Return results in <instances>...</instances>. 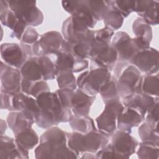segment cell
<instances>
[{"label": "cell", "mask_w": 159, "mask_h": 159, "mask_svg": "<svg viewBox=\"0 0 159 159\" xmlns=\"http://www.w3.org/2000/svg\"><path fill=\"white\" fill-rule=\"evenodd\" d=\"M40 112L35 118V123L40 128L48 129L61 122H68L73 112L63 107L55 93L45 92L36 98Z\"/></svg>", "instance_id": "1"}, {"label": "cell", "mask_w": 159, "mask_h": 159, "mask_svg": "<svg viewBox=\"0 0 159 159\" xmlns=\"http://www.w3.org/2000/svg\"><path fill=\"white\" fill-rule=\"evenodd\" d=\"M112 70L113 78L116 81L120 99L133 94L141 93L143 76L135 66L128 61H119L115 64Z\"/></svg>", "instance_id": "2"}, {"label": "cell", "mask_w": 159, "mask_h": 159, "mask_svg": "<svg viewBox=\"0 0 159 159\" xmlns=\"http://www.w3.org/2000/svg\"><path fill=\"white\" fill-rule=\"evenodd\" d=\"M67 145L77 154L96 153L109 143V137L98 129L86 134L77 132L66 133Z\"/></svg>", "instance_id": "3"}, {"label": "cell", "mask_w": 159, "mask_h": 159, "mask_svg": "<svg viewBox=\"0 0 159 159\" xmlns=\"http://www.w3.org/2000/svg\"><path fill=\"white\" fill-rule=\"evenodd\" d=\"M112 78L111 71L106 68L89 69L78 76L76 80L77 88L89 96H96Z\"/></svg>", "instance_id": "4"}, {"label": "cell", "mask_w": 159, "mask_h": 159, "mask_svg": "<svg viewBox=\"0 0 159 159\" xmlns=\"http://www.w3.org/2000/svg\"><path fill=\"white\" fill-rule=\"evenodd\" d=\"M90 69L112 70L118 59L117 53L111 43L94 39L91 45Z\"/></svg>", "instance_id": "5"}, {"label": "cell", "mask_w": 159, "mask_h": 159, "mask_svg": "<svg viewBox=\"0 0 159 159\" xmlns=\"http://www.w3.org/2000/svg\"><path fill=\"white\" fill-rule=\"evenodd\" d=\"M9 9L27 26L34 27L40 25L43 21V15L37 7L35 1L10 0Z\"/></svg>", "instance_id": "6"}, {"label": "cell", "mask_w": 159, "mask_h": 159, "mask_svg": "<svg viewBox=\"0 0 159 159\" xmlns=\"http://www.w3.org/2000/svg\"><path fill=\"white\" fill-rule=\"evenodd\" d=\"M124 106L120 100H114L105 104L102 113L96 119L97 129L107 137L117 130V119Z\"/></svg>", "instance_id": "7"}, {"label": "cell", "mask_w": 159, "mask_h": 159, "mask_svg": "<svg viewBox=\"0 0 159 159\" xmlns=\"http://www.w3.org/2000/svg\"><path fill=\"white\" fill-rule=\"evenodd\" d=\"M63 40L62 34L57 31H49L42 34L32 46L34 55L41 57L56 55L61 50Z\"/></svg>", "instance_id": "8"}, {"label": "cell", "mask_w": 159, "mask_h": 159, "mask_svg": "<svg viewBox=\"0 0 159 159\" xmlns=\"http://www.w3.org/2000/svg\"><path fill=\"white\" fill-rule=\"evenodd\" d=\"M129 63L145 75L155 74L158 71V52L152 47L139 50Z\"/></svg>", "instance_id": "9"}, {"label": "cell", "mask_w": 159, "mask_h": 159, "mask_svg": "<svg viewBox=\"0 0 159 159\" xmlns=\"http://www.w3.org/2000/svg\"><path fill=\"white\" fill-rule=\"evenodd\" d=\"M111 144L120 158H129L136 152L139 143L130 133L116 130L111 136Z\"/></svg>", "instance_id": "10"}, {"label": "cell", "mask_w": 159, "mask_h": 159, "mask_svg": "<svg viewBox=\"0 0 159 159\" xmlns=\"http://www.w3.org/2000/svg\"><path fill=\"white\" fill-rule=\"evenodd\" d=\"M36 158H76L78 154L67 143L40 142L35 150Z\"/></svg>", "instance_id": "11"}, {"label": "cell", "mask_w": 159, "mask_h": 159, "mask_svg": "<svg viewBox=\"0 0 159 159\" xmlns=\"http://www.w3.org/2000/svg\"><path fill=\"white\" fill-rule=\"evenodd\" d=\"M111 44L116 50L118 56L117 60L119 61L129 62L139 50L134 38H131L127 33L122 31L114 33Z\"/></svg>", "instance_id": "12"}, {"label": "cell", "mask_w": 159, "mask_h": 159, "mask_svg": "<svg viewBox=\"0 0 159 159\" xmlns=\"http://www.w3.org/2000/svg\"><path fill=\"white\" fill-rule=\"evenodd\" d=\"M55 55L57 58L54 63L57 74L65 72L78 73L88 67L89 63L86 59L77 58L70 52L61 49Z\"/></svg>", "instance_id": "13"}, {"label": "cell", "mask_w": 159, "mask_h": 159, "mask_svg": "<svg viewBox=\"0 0 159 159\" xmlns=\"http://www.w3.org/2000/svg\"><path fill=\"white\" fill-rule=\"evenodd\" d=\"M1 91L12 94L21 92L22 75L20 71L1 61Z\"/></svg>", "instance_id": "14"}, {"label": "cell", "mask_w": 159, "mask_h": 159, "mask_svg": "<svg viewBox=\"0 0 159 159\" xmlns=\"http://www.w3.org/2000/svg\"><path fill=\"white\" fill-rule=\"evenodd\" d=\"M0 52L1 61L6 65L17 69L22 67L29 57L20 43H2Z\"/></svg>", "instance_id": "15"}, {"label": "cell", "mask_w": 159, "mask_h": 159, "mask_svg": "<svg viewBox=\"0 0 159 159\" xmlns=\"http://www.w3.org/2000/svg\"><path fill=\"white\" fill-rule=\"evenodd\" d=\"M158 102V98L143 93L133 94L122 98L124 106L130 107L137 111L145 119L147 112Z\"/></svg>", "instance_id": "16"}, {"label": "cell", "mask_w": 159, "mask_h": 159, "mask_svg": "<svg viewBox=\"0 0 159 159\" xmlns=\"http://www.w3.org/2000/svg\"><path fill=\"white\" fill-rule=\"evenodd\" d=\"M95 99L96 96H89L77 88L71 94L70 107L73 114L88 116Z\"/></svg>", "instance_id": "17"}, {"label": "cell", "mask_w": 159, "mask_h": 159, "mask_svg": "<svg viewBox=\"0 0 159 159\" xmlns=\"http://www.w3.org/2000/svg\"><path fill=\"white\" fill-rule=\"evenodd\" d=\"M29 158L28 150L19 145L16 140L7 135L0 137V159Z\"/></svg>", "instance_id": "18"}, {"label": "cell", "mask_w": 159, "mask_h": 159, "mask_svg": "<svg viewBox=\"0 0 159 159\" xmlns=\"http://www.w3.org/2000/svg\"><path fill=\"white\" fill-rule=\"evenodd\" d=\"M144 120L143 117L135 109L124 106L117 119V128L119 130L130 133L132 128L139 126Z\"/></svg>", "instance_id": "19"}, {"label": "cell", "mask_w": 159, "mask_h": 159, "mask_svg": "<svg viewBox=\"0 0 159 159\" xmlns=\"http://www.w3.org/2000/svg\"><path fill=\"white\" fill-rule=\"evenodd\" d=\"M158 4L157 1H135L134 12L150 25H157L158 23Z\"/></svg>", "instance_id": "20"}, {"label": "cell", "mask_w": 159, "mask_h": 159, "mask_svg": "<svg viewBox=\"0 0 159 159\" xmlns=\"http://www.w3.org/2000/svg\"><path fill=\"white\" fill-rule=\"evenodd\" d=\"M132 31L136 45L139 50L150 47L152 39L151 26L141 17H137L133 22Z\"/></svg>", "instance_id": "21"}, {"label": "cell", "mask_w": 159, "mask_h": 159, "mask_svg": "<svg viewBox=\"0 0 159 159\" xmlns=\"http://www.w3.org/2000/svg\"><path fill=\"white\" fill-rule=\"evenodd\" d=\"M13 111H21L35 118L40 112L36 98L22 91L14 95Z\"/></svg>", "instance_id": "22"}, {"label": "cell", "mask_w": 159, "mask_h": 159, "mask_svg": "<svg viewBox=\"0 0 159 159\" xmlns=\"http://www.w3.org/2000/svg\"><path fill=\"white\" fill-rule=\"evenodd\" d=\"M0 20L2 25L11 30V36L21 40L27 28V25L21 21L10 9L0 12Z\"/></svg>", "instance_id": "23"}, {"label": "cell", "mask_w": 159, "mask_h": 159, "mask_svg": "<svg viewBox=\"0 0 159 159\" xmlns=\"http://www.w3.org/2000/svg\"><path fill=\"white\" fill-rule=\"evenodd\" d=\"M35 119L33 117L21 111H11L7 117L8 127L14 135L28 129L32 128Z\"/></svg>", "instance_id": "24"}, {"label": "cell", "mask_w": 159, "mask_h": 159, "mask_svg": "<svg viewBox=\"0 0 159 159\" xmlns=\"http://www.w3.org/2000/svg\"><path fill=\"white\" fill-rule=\"evenodd\" d=\"M20 71L22 80L32 81L43 80L42 70L37 56L28 57Z\"/></svg>", "instance_id": "25"}, {"label": "cell", "mask_w": 159, "mask_h": 159, "mask_svg": "<svg viewBox=\"0 0 159 159\" xmlns=\"http://www.w3.org/2000/svg\"><path fill=\"white\" fill-rule=\"evenodd\" d=\"M92 43L88 42L70 43L64 39L62 43L61 50L68 52L79 58H90Z\"/></svg>", "instance_id": "26"}, {"label": "cell", "mask_w": 159, "mask_h": 159, "mask_svg": "<svg viewBox=\"0 0 159 159\" xmlns=\"http://www.w3.org/2000/svg\"><path fill=\"white\" fill-rule=\"evenodd\" d=\"M68 122L74 132L81 134H86L97 129L94 120L88 116H82L73 114Z\"/></svg>", "instance_id": "27"}, {"label": "cell", "mask_w": 159, "mask_h": 159, "mask_svg": "<svg viewBox=\"0 0 159 159\" xmlns=\"http://www.w3.org/2000/svg\"><path fill=\"white\" fill-rule=\"evenodd\" d=\"M79 7L89 12L98 22L102 20L107 3L106 1H79Z\"/></svg>", "instance_id": "28"}, {"label": "cell", "mask_w": 159, "mask_h": 159, "mask_svg": "<svg viewBox=\"0 0 159 159\" xmlns=\"http://www.w3.org/2000/svg\"><path fill=\"white\" fill-rule=\"evenodd\" d=\"M21 91L37 98L41 94L50 91V88L45 80L32 81L22 80Z\"/></svg>", "instance_id": "29"}, {"label": "cell", "mask_w": 159, "mask_h": 159, "mask_svg": "<svg viewBox=\"0 0 159 159\" xmlns=\"http://www.w3.org/2000/svg\"><path fill=\"white\" fill-rule=\"evenodd\" d=\"M17 143L23 148L29 150L35 147L39 142V137L32 128L25 130L15 135Z\"/></svg>", "instance_id": "30"}, {"label": "cell", "mask_w": 159, "mask_h": 159, "mask_svg": "<svg viewBox=\"0 0 159 159\" xmlns=\"http://www.w3.org/2000/svg\"><path fill=\"white\" fill-rule=\"evenodd\" d=\"M107 9L102 16V20H103L105 24V27H107L112 30H116L120 29L124 22L123 16L116 9L112 8L106 1Z\"/></svg>", "instance_id": "31"}, {"label": "cell", "mask_w": 159, "mask_h": 159, "mask_svg": "<svg viewBox=\"0 0 159 159\" xmlns=\"http://www.w3.org/2000/svg\"><path fill=\"white\" fill-rule=\"evenodd\" d=\"M40 142L67 143L66 133L57 126L47 129L40 137Z\"/></svg>", "instance_id": "32"}, {"label": "cell", "mask_w": 159, "mask_h": 159, "mask_svg": "<svg viewBox=\"0 0 159 159\" xmlns=\"http://www.w3.org/2000/svg\"><path fill=\"white\" fill-rule=\"evenodd\" d=\"M158 74L145 75L142 76L141 93L158 98L159 94V81Z\"/></svg>", "instance_id": "33"}, {"label": "cell", "mask_w": 159, "mask_h": 159, "mask_svg": "<svg viewBox=\"0 0 159 159\" xmlns=\"http://www.w3.org/2000/svg\"><path fill=\"white\" fill-rule=\"evenodd\" d=\"M142 142H150L158 145V127L145 121L140 125L138 130Z\"/></svg>", "instance_id": "34"}, {"label": "cell", "mask_w": 159, "mask_h": 159, "mask_svg": "<svg viewBox=\"0 0 159 159\" xmlns=\"http://www.w3.org/2000/svg\"><path fill=\"white\" fill-rule=\"evenodd\" d=\"M137 155L139 158H158L159 147L158 145L142 142L139 144L138 150L136 151Z\"/></svg>", "instance_id": "35"}, {"label": "cell", "mask_w": 159, "mask_h": 159, "mask_svg": "<svg viewBox=\"0 0 159 159\" xmlns=\"http://www.w3.org/2000/svg\"><path fill=\"white\" fill-rule=\"evenodd\" d=\"M99 94H101L104 104L109 101L120 99L116 83L113 77L109 83L102 87L99 91Z\"/></svg>", "instance_id": "36"}, {"label": "cell", "mask_w": 159, "mask_h": 159, "mask_svg": "<svg viewBox=\"0 0 159 159\" xmlns=\"http://www.w3.org/2000/svg\"><path fill=\"white\" fill-rule=\"evenodd\" d=\"M38 59L42 70L43 80H52L56 78L57 71L55 63L46 55L38 57Z\"/></svg>", "instance_id": "37"}, {"label": "cell", "mask_w": 159, "mask_h": 159, "mask_svg": "<svg viewBox=\"0 0 159 159\" xmlns=\"http://www.w3.org/2000/svg\"><path fill=\"white\" fill-rule=\"evenodd\" d=\"M107 3L114 9L117 11L124 18L128 17L134 12L135 1L132 0H114L107 1Z\"/></svg>", "instance_id": "38"}, {"label": "cell", "mask_w": 159, "mask_h": 159, "mask_svg": "<svg viewBox=\"0 0 159 159\" xmlns=\"http://www.w3.org/2000/svg\"><path fill=\"white\" fill-rule=\"evenodd\" d=\"M56 79L59 89L76 90L77 89L76 79L73 73L65 72L57 74Z\"/></svg>", "instance_id": "39"}, {"label": "cell", "mask_w": 159, "mask_h": 159, "mask_svg": "<svg viewBox=\"0 0 159 159\" xmlns=\"http://www.w3.org/2000/svg\"><path fill=\"white\" fill-rule=\"evenodd\" d=\"M40 37V35L34 27L28 26L22 37L20 42L32 46L39 40Z\"/></svg>", "instance_id": "40"}, {"label": "cell", "mask_w": 159, "mask_h": 159, "mask_svg": "<svg viewBox=\"0 0 159 159\" xmlns=\"http://www.w3.org/2000/svg\"><path fill=\"white\" fill-rule=\"evenodd\" d=\"M94 39L111 43L114 31L107 27H104L101 29L94 30Z\"/></svg>", "instance_id": "41"}, {"label": "cell", "mask_w": 159, "mask_h": 159, "mask_svg": "<svg viewBox=\"0 0 159 159\" xmlns=\"http://www.w3.org/2000/svg\"><path fill=\"white\" fill-rule=\"evenodd\" d=\"M96 158H120L117 153L112 148L111 143L95 153Z\"/></svg>", "instance_id": "42"}, {"label": "cell", "mask_w": 159, "mask_h": 159, "mask_svg": "<svg viewBox=\"0 0 159 159\" xmlns=\"http://www.w3.org/2000/svg\"><path fill=\"white\" fill-rule=\"evenodd\" d=\"M14 94L1 91V109L13 111V97Z\"/></svg>", "instance_id": "43"}, {"label": "cell", "mask_w": 159, "mask_h": 159, "mask_svg": "<svg viewBox=\"0 0 159 159\" xmlns=\"http://www.w3.org/2000/svg\"><path fill=\"white\" fill-rule=\"evenodd\" d=\"M61 6L65 11L72 16L78 11L79 1H62Z\"/></svg>", "instance_id": "44"}, {"label": "cell", "mask_w": 159, "mask_h": 159, "mask_svg": "<svg viewBox=\"0 0 159 159\" xmlns=\"http://www.w3.org/2000/svg\"><path fill=\"white\" fill-rule=\"evenodd\" d=\"M9 9L8 1L0 0V12Z\"/></svg>", "instance_id": "45"}, {"label": "cell", "mask_w": 159, "mask_h": 159, "mask_svg": "<svg viewBox=\"0 0 159 159\" xmlns=\"http://www.w3.org/2000/svg\"><path fill=\"white\" fill-rule=\"evenodd\" d=\"M7 123L3 119H1V135H3L6 131L7 127Z\"/></svg>", "instance_id": "46"}]
</instances>
